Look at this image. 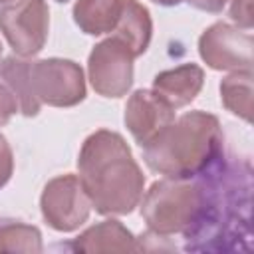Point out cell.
Instances as JSON below:
<instances>
[{"label":"cell","mask_w":254,"mask_h":254,"mask_svg":"<svg viewBox=\"0 0 254 254\" xmlns=\"http://www.w3.org/2000/svg\"><path fill=\"white\" fill-rule=\"evenodd\" d=\"M200 206L192 228L185 234L189 250H224V240L248 238L252 169L244 159L220 155L194 177Z\"/></svg>","instance_id":"obj_1"},{"label":"cell","mask_w":254,"mask_h":254,"mask_svg":"<svg viewBox=\"0 0 254 254\" xmlns=\"http://www.w3.org/2000/svg\"><path fill=\"white\" fill-rule=\"evenodd\" d=\"M79 181L99 214H129L139 206L145 175L125 139L109 129L91 133L77 159Z\"/></svg>","instance_id":"obj_2"},{"label":"cell","mask_w":254,"mask_h":254,"mask_svg":"<svg viewBox=\"0 0 254 254\" xmlns=\"http://www.w3.org/2000/svg\"><path fill=\"white\" fill-rule=\"evenodd\" d=\"M220 155H224L220 123L216 115L206 111L181 115L143 147L147 167L169 179H194Z\"/></svg>","instance_id":"obj_3"},{"label":"cell","mask_w":254,"mask_h":254,"mask_svg":"<svg viewBox=\"0 0 254 254\" xmlns=\"http://www.w3.org/2000/svg\"><path fill=\"white\" fill-rule=\"evenodd\" d=\"M200 187L196 179H169L157 181L141 196V216L151 234L169 238L187 234L198 214Z\"/></svg>","instance_id":"obj_4"},{"label":"cell","mask_w":254,"mask_h":254,"mask_svg":"<svg viewBox=\"0 0 254 254\" xmlns=\"http://www.w3.org/2000/svg\"><path fill=\"white\" fill-rule=\"evenodd\" d=\"M30 81L40 103L73 107L85 99V77L79 64L64 58L30 62Z\"/></svg>","instance_id":"obj_5"},{"label":"cell","mask_w":254,"mask_h":254,"mask_svg":"<svg viewBox=\"0 0 254 254\" xmlns=\"http://www.w3.org/2000/svg\"><path fill=\"white\" fill-rule=\"evenodd\" d=\"M42 216L58 232L77 230L91 212V200L77 175H60L52 179L40 196Z\"/></svg>","instance_id":"obj_6"},{"label":"cell","mask_w":254,"mask_h":254,"mask_svg":"<svg viewBox=\"0 0 254 254\" xmlns=\"http://www.w3.org/2000/svg\"><path fill=\"white\" fill-rule=\"evenodd\" d=\"M50 30V10L46 0H18L0 10V32L20 58L42 52Z\"/></svg>","instance_id":"obj_7"},{"label":"cell","mask_w":254,"mask_h":254,"mask_svg":"<svg viewBox=\"0 0 254 254\" xmlns=\"http://www.w3.org/2000/svg\"><path fill=\"white\" fill-rule=\"evenodd\" d=\"M133 60L129 48L115 36L99 42L87 60L91 87L101 97H123L133 85Z\"/></svg>","instance_id":"obj_8"},{"label":"cell","mask_w":254,"mask_h":254,"mask_svg":"<svg viewBox=\"0 0 254 254\" xmlns=\"http://www.w3.org/2000/svg\"><path fill=\"white\" fill-rule=\"evenodd\" d=\"M252 34L216 22L198 38V54L202 62L218 71H242L252 69Z\"/></svg>","instance_id":"obj_9"},{"label":"cell","mask_w":254,"mask_h":254,"mask_svg":"<svg viewBox=\"0 0 254 254\" xmlns=\"http://www.w3.org/2000/svg\"><path fill=\"white\" fill-rule=\"evenodd\" d=\"M123 121L131 137L143 149L175 121V109L153 89H137L127 99Z\"/></svg>","instance_id":"obj_10"},{"label":"cell","mask_w":254,"mask_h":254,"mask_svg":"<svg viewBox=\"0 0 254 254\" xmlns=\"http://www.w3.org/2000/svg\"><path fill=\"white\" fill-rule=\"evenodd\" d=\"M204 83V71L196 64H183L175 69H165L155 75L153 91L173 109L189 105Z\"/></svg>","instance_id":"obj_11"},{"label":"cell","mask_w":254,"mask_h":254,"mask_svg":"<svg viewBox=\"0 0 254 254\" xmlns=\"http://www.w3.org/2000/svg\"><path fill=\"white\" fill-rule=\"evenodd\" d=\"M69 248L75 252H139V242L119 220H103L73 238Z\"/></svg>","instance_id":"obj_12"},{"label":"cell","mask_w":254,"mask_h":254,"mask_svg":"<svg viewBox=\"0 0 254 254\" xmlns=\"http://www.w3.org/2000/svg\"><path fill=\"white\" fill-rule=\"evenodd\" d=\"M113 32H115L113 36L121 40L135 58L143 56L151 44V34H153V22L149 10L137 0H123L121 14Z\"/></svg>","instance_id":"obj_13"},{"label":"cell","mask_w":254,"mask_h":254,"mask_svg":"<svg viewBox=\"0 0 254 254\" xmlns=\"http://www.w3.org/2000/svg\"><path fill=\"white\" fill-rule=\"evenodd\" d=\"M30 62L28 58L20 56H8L0 62V79L8 85V89L14 93L18 101V111L26 117H34L40 113L42 103L36 99L32 81H30Z\"/></svg>","instance_id":"obj_14"},{"label":"cell","mask_w":254,"mask_h":254,"mask_svg":"<svg viewBox=\"0 0 254 254\" xmlns=\"http://www.w3.org/2000/svg\"><path fill=\"white\" fill-rule=\"evenodd\" d=\"M123 0H77L73 6V22L87 36L113 32Z\"/></svg>","instance_id":"obj_15"},{"label":"cell","mask_w":254,"mask_h":254,"mask_svg":"<svg viewBox=\"0 0 254 254\" xmlns=\"http://www.w3.org/2000/svg\"><path fill=\"white\" fill-rule=\"evenodd\" d=\"M222 105L244 121H252V69L232 71L220 83Z\"/></svg>","instance_id":"obj_16"},{"label":"cell","mask_w":254,"mask_h":254,"mask_svg":"<svg viewBox=\"0 0 254 254\" xmlns=\"http://www.w3.org/2000/svg\"><path fill=\"white\" fill-rule=\"evenodd\" d=\"M42 234L36 226L4 218L0 220V252H42Z\"/></svg>","instance_id":"obj_17"},{"label":"cell","mask_w":254,"mask_h":254,"mask_svg":"<svg viewBox=\"0 0 254 254\" xmlns=\"http://www.w3.org/2000/svg\"><path fill=\"white\" fill-rule=\"evenodd\" d=\"M228 16L240 28L250 30L252 28V0H230Z\"/></svg>","instance_id":"obj_18"},{"label":"cell","mask_w":254,"mask_h":254,"mask_svg":"<svg viewBox=\"0 0 254 254\" xmlns=\"http://www.w3.org/2000/svg\"><path fill=\"white\" fill-rule=\"evenodd\" d=\"M12 173H14V155H12L10 143L0 133V189L10 181Z\"/></svg>","instance_id":"obj_19"},{"label":"cell","mask_w":254,"mask_h":254,"mask_svg":"<svg viewBox=\"0 0 254 254\" xmlns=\"http://www.w3.org/2000/svg\"><path fill=\"white\" fill-rule=\"evenodd\" d=\"M16 111H18V101H16L14 93L8 89L6 83L0 81V127L6 125Z\"/></svg>","instance_id":"obj_20"},{"label":"cell","mask_w":254,"mask_h":254,"mask_svg":"<svg viewBox=\"0 0 254 254\" xmlns=\"http://www.w3.org/2000/svg\"><path fill=\"white\" fill-rule=\"evenodd\" d=\"M187 2L192 8L202 10V12H210V14H218L230 4V0H187Z\"/></svg>","instance_id":"obj_21"},{"label":"cell","mask_w":254,"mask_h":254,"mask_svg":"<svg viewBox=\"0 0 254 254\" xmlns=\"http://www.w3.org/2000/svg\"><path fill=\"white\" fill-rule=\"evenodd\" d=\"M155 4H161V6H177L181 0H151Z\"/></svg>","instance_id":"obj_22"},{"label":"cell","mask_w":254,"mask_h":254,"mask_svg":"<svg viewBox=\"0 0 254 254\" xmlns=\"http://www.w3.org/2000/svg\"><path fill=\"white\" fill-rule=\"evenodd\" d=\"M18 0H0V10L2 8H6V6H10V4H16Z\"/></svg>","instance_id":"obj_23"},{"label":"cell","mask_w":254,"mask_h":254,"mask_svg":"<svg viewBox=\"0 0 254 254\" xmlns=\"http://www.w3.org/2000/svg\"><path fill=\"white\" fill-rule=\"evenodd\" d=\"M56 2H60V4H65V2H69V0H56Z\"/></svg>","instance_id":"obj_24"},{"label":"cell","mask_w":254,"mask_h":254,"mask_svg":"<svg viewBox=\"0 0 254 254\" xmlns=\"http://www.w3.org/2000/svg\"><path fill=\"white\" fill-rule=\"evenodd\" d=\"M0 56H2V42H0Z\"/></svg>","instance_id":"obj_25"}]
</instances>
